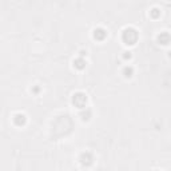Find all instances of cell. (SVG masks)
Returning <instances> with one entry per match:
<instances>
[{
  "label": "cell",
  "instance_id": "obj_6",
  "mask_svg": "<svg viewBox=\"0 0 171 171\" xmlns=\"http://www.w3.org/2000/svg\"><path fill=\"white\" fill-rule=\"evenodd\" d=\"M86 64H87V62H86V59L83 58V56H79V58H76L75 60H74V67L78 68V70L86 68Z\"/></svg>",
  "mask_w": 171,
  "mask_h": 171
},
{
  "label": "cell",
  "instance_id": "obj_11",
  "mask_svg": "<svg viewBox=\"0 0 171 171\" xmlns=\"http://www.w3.org/2000/svg\"><path fill=\"white\" fill-rule=\"evenodd\" d=\"M123 59H131V52L130 51H126V52H123Z\"/></svg>",
  "mask_w": 171,
  "mask_h": 171
},
{
  "label": "cell",
  "instance_id": "obj_2",
  "mask_svg": "<svg viewBox=\"0 0 171 171\" xmlns=\"http://www.w3.org/2000/svg\"><path fill=\"white\" fill-rule=\"evenodd\" d=\"M72 103L74 106L79 107V108H84L87 104V95L83 92H76L72 96Z\"/></svg>",
  "mask_w": 171,
  "mask_h": 171
},
{
  "label": "cell",
  "instance_id": "obj_1",
  "mask_svg": "<svg viewBox=\"0 0 171 171\" xmlns=\"http://www.w3.org/2000/svg\"><path fill=\"white\" fill-rule=\"evenodd\" d=\"M138 39H139V33L135 28H132V27H128V28H126L125 31L122 32V40L127 46H134L138 42Z\"/></svg>",
  "mask_w": 171,
  "mask_h": 171
},
{
  "label": "cell",
  "instance_id": "obj_4",
  "mask_svg": "<svg viewBox=\"0 0 171 171\" xmlns=\"http://www.w3.org/2000/svg\"><path fill=\"white\" fill-rule=\"evenodd\" d=\"M171 42V35L169 32H160L158 35V43L162 46H167Z\"/></svg>",
  "mask_w": 171,
  "mask_h": 171
},
{
  "label": "cell",
  "instance_id": "obj_7",
  "mask_svg": "<svg viewBox=\"0 0 171 171\" xmlns=\"http://www.w3.org/2000/svg\"><path fill=\"white\" fill-rule=\"evenodd\" d=\"M82 163L83 165H86V166H88V165H91L92 163V160H94V156H92V154L91 152H84L82 155Z\"/></svg>",
  "mask_w": 171,
  "mask_h": 171
},
{
  "label": "cell",
  "instance_id": "obj_12",
  "mask_svg": "<svg viewBox=\"0 0 171 171\" xmlns=\"http://www.w3.org/2000/svg\"><path fill=\"white\" fill-rule=\"evenodd\" d=\"M169 53H170V58H171V51H170V52H169Z\"/></svg>",
  "mask_w": 171,
  "mask_h": 171
},
{
  "label": "cell",
  "instance_id": "obj_9",
  "mask_svg": "<svg viewBox=\"0 0 171 171\" xmlns=\"http://www.w3.org/2000/svg\"><path fill=\"white\" fill-rule=\"evenodd\" d=\"M123 75L126 76V78H131L134 75V67L132 66H126L125 68H123Z\"/></svg>",
  "mask_w": 171,
  "mask_h": 171
},
{
  "label": "cell",
  "instance_id": "obj_3",
  "mask_svg": "<svg viewBox=\"0 0 171 171\" xmlns=\"http://www.w3.org/2000/svg\"><path fill=\"white\" fill-rule=\"evenodd\" d=\"M94 39L99 40V42H102V40H104L107 38V32L104 28H102V27H98V28L94 29Z\"/></svg>",
  "mask_w": 171,
  "mask_h": 171
},
{
  "label": "cell",
  "instance_id": "obj_5",
  "mask_svg": "<svg viewBox=\"0 0 171 171\" xmlns=\"http://www.w3.org/2000/svg\"><path fill=\"white\" fill-rule=\"evenodd\" d=\"M26 122H27V116L24 115V114L19 112L13 116V123H15L16 126H24Z\"/></svg>",
  "mask_w": 171,
  "mask_h": 171
},
{
  "label": "cell",
  "instance_id": "obj_8",
  "mask_svg": "<svg viewBox=\"0 0 171 171\" xmlns=\"http://www.w3.org/2000/svg\"><path fill=\"white\" fill-rule=\"evenodd\" d=\"M91 116H92V111H91V110L87 108V107L82 108V111H80V118H82V120H90Z\"/></svg>",
  "mask_w": 171,
  "mask_h": 171
},
{
  "label": "cell",
  "instance_id": "obj_10",
  "mask_svg": "<svg viewBox=\"0 0 171 171\" xmlns=\"http://www.w3.org/2000/svg\"><path fill=\"white\" fill-rule=\"evenodd\" d=\"M150 15H151L154 19H158L159 16H160V11H159L158 8H152L151 11H150Z\"/></svg>",
  "mask_w": 171,
  "mask_h": 171
}]
</instances>
